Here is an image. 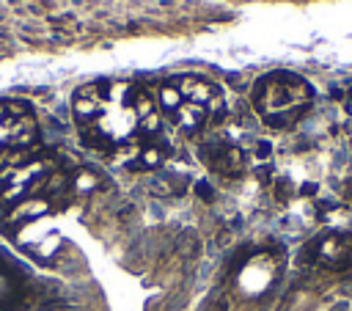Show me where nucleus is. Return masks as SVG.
<instances>
[{
  "instance_id": "f257e3e1",
  "label": "nucleus",
  "mask_w": 352,
  "mask_h": 311,
  "mask_svg": "<svg viewBox=\"0 0 352 311\" xmlns=\"http://www.w3.org/2000/svg\"><path fill=\"white\" fill-rule=\"evenodd\" d=\"M253 102H256L258 116L270 127L280 129V127H289L292 121H297L305 113V107L311 105V88L305 85V80H300L294 74H286V72H278V74L264 77L256 85Z\"/></svg>"
},
{
  "instance_id": "f03ea898",
  "label": "nucleus",
  "mask_w": 352,
  "mask_h": 311,
  "mask_svg": "<svg viewBox=\"0 0 352 311\" xmlns=\"http://www.w3.org/2000/svg\"><path fill=\"white\" fill-rule=\"evenodd\" d=\"M349 135H352V99H349Z\"/></svg>"
}]
</instances>
